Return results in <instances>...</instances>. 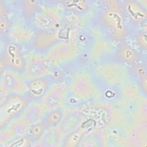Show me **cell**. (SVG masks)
<instances>
[{"instance_id": "obj_24", "label": "cell", "mask_w": 147, "mask_h": 147, "mask_svg": "<svg viewBox=\"0 0 147 147\" xmlns=\"http://www.w3.org/2000/svg\"><path fill=\"white\" fill-rule=\"evenodd\" d=\"M146 33L145 32L140 31L137 33L136 35V40L138 45V47L144 51L147 49V40Z\"/></svg>"}, {"instance_id": "obj_7", "label": "cell", "mask_w": 147, "mask_h": 147, "mask_svg": "<svg viewBox=\"0 0 147 147\" xmlns=\"http://www.w3.org/2000/svg\"><path fill=\"white\" fill-rule=\"evenodd\" d=\"M52 82L48 76L39 78L26 79L25 81L26 92L25 95L29 102H41L52 85Z\"/></svg>"}, {"instance_id": "obj_8", "label": "cell", "mask_w": 147, "mask_h": 147, "mask_svg": "<svg viewBox=\"0 0 147 147\" xmlns=\"http://www.w3.org/2000/svg\"><path fill=\"white\" fill-rule=\"evenodd\" d=\"M31 21L37 30H52L59 24L60 16L52 9L39 8Z\"/></svg>"}, {"instance_id": "obj_4", "label": "cell", "mask_w": 147, "mask_h": 147, "mask_svg": "<svg viewBox=\"0 0 147 147\" xmlns=\"http://www.w3.org/2000/svg\"><path fill=\"white\" fill-rule=\"evenodd\" d=\"M68 91L66 83L63 82L52 84L41 103L47 111L61 108L65 101Z\"/></svg>"}, {"instance_id": "obj_10", "label": "cell", "mask_w": 147, "mask_h": 147, "mask_svg": "<svg viewBox=\"0 0 147 147\" xmlns=\"http://www.w3.org/2000/svg\"><path fill=\"white\" fill-rule=\"evenodd\" d=\"M50 72V65L45 59L32 57L26 62L24 75L26 79H34L47 76Z\"/></svg>"}, {"instance_id": "obj_3", "label": "cell", "mask_w": 147, "mask_h": 147, "mask_svg": "<svg viewBox=\"0 0 147 147\" xmlns=\"http://www.w3.org/2000/svg\"><path fill=\"white\" fill-rule=\"evenodd\" d=\"M26 62L21 46L14 41H7L5 44L1 55V67L24 74Z\"/></svg>"}, {"instance_id": "obj_9", "label": "cell", "mask_w": 147, "mask_h": 147, "mask_svg": "<svg viewBox=\"0 0 147 147\" xmlns=\"http://www.w3.org/2000/svg\"><path fill=\"white\" fill-rule=\"evenodd\" d=\"M59 42V38L52 30H37L32 39V47L35 51L44 53L49 52Z\"/></svg>"}, {"instance_id": "obj_13", "label": "cell", "mask_w": 147, "mask_h": 147, "mask_svg": "<svg viewBox=\"0 0 147 147\" xmlns=\"http://www.w3.org/2000/svg\"><path fill=\"white\" fill-rule=\"evenodd\" d=\"M45 111L41 102L31 101L28 103L20 118L28 125L31 126L41 122Z\"/></svg>"}, {"instance_id": "obj_11", "label": "cell", "mask_w": 147, "mask_h": 147, "mask_svg": "<svg viewBox=\"0 0 147 147\" xmlns=\"http://www.w3.org/2000/svg\"><path fill=\"white\" fill-rule=\"evenodd\" d=\"M114 58L119 63L133 65L139 63L141 56L127 42L122 41L119 42L115 51Z\"/></svg>"}, {"instance_id": "obj_18", "label": "cell", "mask_w": 147, "mask_h": 147, "mask_svg": "<svg viewBox=\"0 0 147 147\" xmlns=\"http://www.w3.org/2000/svg\"><path fill=\"white\" fill-rule=\"evenodd\" d=\"M61 2L67 10L78 16L86 14L91 8L89 1H62Z\"/></svg>"}, {"instance_id": "obj_12", "label": "cell", "mask_w": 147, "mask_h": 147, "mask_svg": "<svg viewBox=\"0 0 147 147\" xmlns=\"http://www.w3.org/2000/svg\"><path fill=\"white\" fill-rule=\"evenodd\" d=\"M84 120V116L80 112L68 111L64 115L61 122L57 127L64 136L81 127Z\"/></svg>"}, {"instance_id": "obj_1", "label": "cell", "mask_w": 147, "mask_h": 147, "mask_svg": "<svg viewBox=\"0 0 147 147\" xmlns=\"http://www.w3.org/2000/svg\"><path fill=\"white\" fill-rule=\"evenodd\" d=\"M99 20L113 40L121 42L125 41L128 36L127 22L121 11L120 4L115 6H109L102 11L99 15Z\"/></svg>"}, {"instance_id": "obj_15", "label": "cell", "mask_w": 147, "mask_h": 147, "mask_svg": "<svg viewBox=\"0 0 147 147\" xmlns=\"http://www.w3.org/2000/svg\"><path fill=\"white\" fill-rule=\"evenodd\" d=\"M129 73L136 82L145 95L146 94L147 71L145 64L137 63L131 65L129 68Z\"/></svg>"}, {"instance_id": "obj_20", "label": "cell", "mask_w": 147, "mask_h": 147, "mask_svg": "<svg viewBox=\"0 0 147 147\" xmlns=\"http://www.w3.org/2000/svg\"><path fill=\"white\" fill-rule=\"evenodd\" d=\"M85 129L82 126L75 131L64 136L63 138L61 146L63 147H77L86 133Z\"/></svg>"}, {"instance_id": "obj_16", "label": "cell", "mask_w": 147, "mask_h": 147, "mask_svg": "<svg viewBox=\"0 0 147 147\" xmlns=\"http://www.w3.org/2000/svg\"><path fill=\"white\" fill-rule=\"evenodd\" d=\"M63 137V134L57 127L47 129L38 140V145L42 147L61 146Z\"/></svg>"}, {"instance_id": "obj_23", "label": "cell", "mask_w": 147, "mask_h": 147, "mask_svg": "<svg viewBox=\"0 0 147 147\" xmlns=\"http://www.w3.org/2000/svg\"><path fill=\"white\" fill-rule=\"evenodd\" d=\"M32 142L30 137L28 134H25L22 136L18 137L11 141L7 146H29L30 143Z\"/></svg>"}, {"instance_id": "obj_19", "label": "cell", "mask_w": 147, "mask_h": 147, "mask_svg": "<svg viewBox=\"0 0 147 147\" xmlns=\"http://www.w3.org/2000/svg\"><path fill=\"white\" fill-rule=\"evenodd\" d=\"M64 115V111L61 108L50 110L45 113L41 122L47 130L57 127L61 122Z\"/></svg>"}, {"instance_id": "obj_2", "label": "cell", "mask_w": 147, "mask_h": 147, "mask_svg": "<svg viewBox=\"0 0 147 147\" xmlns=\"http://www.w3.org/2000/svg\"><path fill=\"white\" fill-rule=\"evenodd\" d=\"M29 102L25 94H7L0 106L1 129L13 120L20 118Z\"/></svg>"}, {"instance_id": "obj_22", "label": "cell", "mask_w": 147, "mask_h": 147, "mask_svg": "<svg viewBox=\"0 0 147 147\" xmlns=\"http://www.w3.org/2000/svg\"><path fill=\"white\" fill-rule=\"evenodd\" d=\"M46 128L41 122L30 126L26 133L32 142H38L46 130Z\"/></svg>"}, {"instance_id": "obj_21", "label": "cell", "mask_w": 147, "mask_h": 147, "mask_svg": "<svg viewBox=\"0 0 147 147\" xmlns=\"http://www.w3.org/2000/svg\"><path fill=\"white\" fill-rule=\"evenodd\" d=\"M21 14L26 20H32L40 8L37 1H21L20 2Z\"/></svg>"}, {"instance_id": "obj_25", "label": "cell", "mask_w": 147, "mask_h": 147, "mask_svg": "<svg viewBox=\"0 0 147 147\" xmlns=\"http://www.w3.org/2000/svg\"><path fill=\"white\" fill-rule=\"evenodd\" d=\"M11 26V22L10 21L6 18H1V22H0V30L1 33L2 34L3 33H7L8 30H9Z\"/></svg>"}, {"instance_id": "obj_5", "label": "cell", "mask_w": 147, "mask_h": 147, "mask_svg": "<svg viewBox=\"0 0 147 147\" xmlns=\"http://www.w3.org/2000/svg\"><path fill=\"white\" fill-rule=\"evenodd\" d=\"M25 81L22 75L18 72L9 69L1 71V89L5 93L25 94Z\"/></svg>"}, {"instance_id": "obj_14", "label": "cell", "mask_w": 147, "mask_h": 147, "mask_svg": "<svg viewBox=\"0 0 147 147\" xmlns=\"http://www.w3.org/2000/svg\"><path fill=\"white\" fill-rule=\"evenodd\" d=\"M59 42L49 51V60L55 61L65 60L75 54L76 48L73 44Z\"/></svg>"}, {"instance_id": "obj_6", "label": "cell", "mask_w": 147, "mask_h": 147, "mask_svg": "<svg viewBox=\"0 0 147 147\" xmlns=\"http://www.w3.org/2000/svg\"><path fill=\"white\" fill-rule=\"evenodd\" d=\"M120 7L124 17L133 26H139L145 24L147 19L146 8L139 2L126 0L119 2Z\"/></svg>"}, {"instance_id": "obj_17", "label": "cell", "mask_w": 147, "mask_h": 147, "mask_svg": "<svg viewBox=\"0 0 147 147\" xmlns=\"http://www.w3.org/2000/svg\"><path fill=\"white\" fill-rule=\"evenodd\" d=\"M104 135L101 129H95L83 136L79 146H103Z\"/></svg>"}]
</instances>
